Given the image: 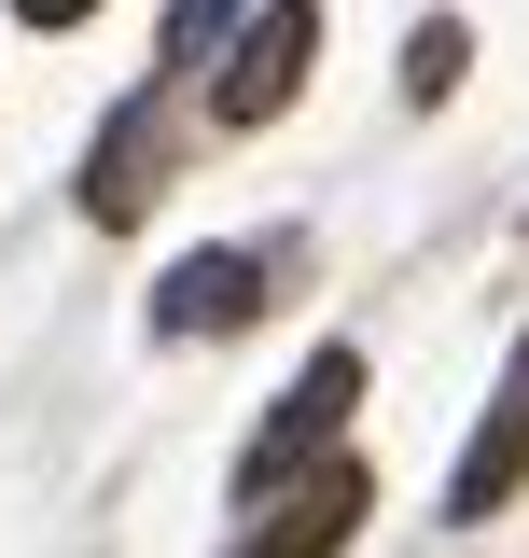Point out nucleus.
<instances>
[{"label":"nucleus","mask_w":529,"mask_h":558,"mask_svg":"<svg viewBox=\"0 0 529 558\" xmlns=\"http://www.w3.org/2000/svg\"><path fill=\"white\" fill-rule=\"evenodd\" d=\"M348 405H362V349H321V363H307V377L279 391V418H264L251 447H237V502H279V488H307Z\"/></svg>","instance_id":"1"},{"label":"nucleus","mask_w":529,"mask_h":558,"mask_svg":"<svg viewBox=\"0 0 529 558\" xmlns=\"http://www.w3.org/2000/svg\"><path fill=\"white\" fill-rule=\"evenodd\" d=\"M307 57H321V14H307V0H264L251 28H237V57L209 70V112H223V126H279V112L307 98Z\"/></svg>","instance_id":"2"},{"label":"nucleus","mask_w":529,"mask_h":558,"mask_svg":"<svg viewBox=\"0 0 529 558\" xmlns=\"http://www.w3.org/2000/svg\"><path fill=\"white\" fill-rule=\"evenodd\" d=\"M516 488H529V336H516V363H502V391H488V418H473L460 475H446V517H502Z\"/></svg>","instance_id":"3"},{"label":"nucleus","mask_w":529,"mask_h":558,"mask_svg":"<svg viewBox=\"0 0 529 558\" xmlns=\"http://www.w3.org/2000/svg\"><path fill=\"white\" fill-rule=\"evenodd\" d=\"M264 293V252H182V266L153 279V336H223V322H251Z\"/></svg>","instance_id":"4"},{"label":"nucleus","mask_w":529,"mask_h":558,"mask_svg":"<svg viewBox=\"0 0 529 558\" xmlns=\"http://www.w3.org/2000/svg\"><path fill=\"white\" fill-rule=\"evenodd\" d=\"M362 502H377V488H362V461H321L307 488H279V517H264L251 558H334L348 531H362Z\"/></svg>","instance_id":"5"},{"label":"nucleus","mask_w":529,"mask_h":558,"mask_svg":"<svg viewBox=\"0 0 529 558\" xmlns=\"http://www.w3.org/2000/svg\"><path fill=\"white\" fill-rule=\"evenodd\" d=\"M153 182H168V168H153V98H126V112L98 126V168H84V223H139Z\"/></svg>","instance_id":"6"},{"label":"nucleus","mask_w":529,"mask_h":558,"mask_svg":"<svg viewBox=\"0 0 529 558\" xmlns=\"http://www.w3.org/2000/svg\"><path fill=\"white\" fill-rule=\"evenodd\" d=\"M460 70H473V28H460V14H432V28L404 43V98H460Z\"/></svg>","instance_id":"7"},{"label":"nucleus","mask_w":529,"mask_h":558,"mask_svg":"<svg viewBox=\"0 0 529 558\" xmlns=\"http://www.w3.org/2000/svg\"><path fill=\"white\" fill-rule=\"evenodd\" d=\"M251 0H168V57H237Z\"/></svg>","instance_id":"8"},{"label":"nucleus","mask_w":529,"mask_h":558,"mask_svg":"<svg viewBox=\"0 0 529 558\" xmlns=\"http://www.w3.org/2000/svg\"><path fill=\"white\" fill-rule=\"evenodd\" d=\"M14 14H28V28H84L98 0H14Z\"/></svg>","instance_id":"9"}]
</instances>
